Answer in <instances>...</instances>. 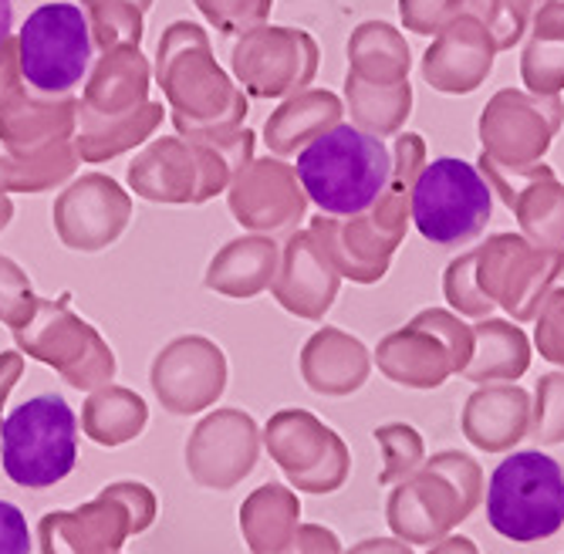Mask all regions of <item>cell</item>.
<instances>
[{
	"mask_svg": "<svg viewBox=\"0 0 564 554\" xmlns=\"http://www.w3.org/2000/svg\"><path fill=\"white\" fill-rule=\"evenodd\" d=\"M224 356L203 341H176L152 369V389H156L163 410H170L173 416H193L214 406L224 392Z\"/></svg>",
	"mask_w": 564,
	"mask_h": 554,
	"instance_id": "obj_9",
	"label": "cell"
},
{
	"mask_svg": "<svg viewBox=\"0 0 564 554\" xmlns=\"http://www.w3.org/2000/svg\"><path fill=\"white\" fill-rule=\"evenodd\" d=\"M278 554H341V544H338V537L328 528L304 524V528H297L294 541L284 551H278Z\"/></svg>",
	"mask_w": 564,
	"mask_h": 554,
	"instance_id": "obj_13",
	"label": "cell"
},
{
	"mask_svg": "<svg viewBox=\"0 0 564 554\" xmlns=\"http://www.w3.org/2000/svg\"><path fill=\"white\" fill-rule=\"evenodd\" d=\"M264 446L284 477L304 493H332L348 477V449L312 413L284 410L264 430Z\"/></svg>",
	"mask_w": 564,
	"mask_h": 554,
	"instance_id": "obj_7",
	"label": "cell"
},
{
	"mask_svg": "<svg viewBox=\"0 0 564 554\" xmlns=\"http://www.w3.org/2000/svg\"><path fill=\"white\" fill-rule=\"evenodd\" d=\"M18 65L44 95L72 91L91 65V31L78 4H41L18 37Z\"/></svg>",
	"mask_w": 564,
	"mask_h": 554,
	"instance_id": "obj_5",
	"label": "cell"
},
{
	"mask_svg": "<svg viewBox=\"0 0 564 554\" xmlns=\"http://www.w3.org/2000/svg\"><path fill=\"white\" fill-rule=\"evenodd\" d=\"M490 528L507 541H541L564 528V470L541 449L507 457L487 487Z\"/></svg>",
	"mask_w": 564,
	"mask_h": 554,
	"instance_id": "obj_4",
	"label": "cell"
},
{
	"mask_svg": "<svg viewBox=\"0 0 564 554\" xmlns=\"http://www.w3.org/2000/svg\"><path fill=\"white\" fill-rule=\"evenodd\" d=\"M301 500L281 487L264 484L240 503V534L250 547V554H278L284 551L297 534Z\"/></svg>",
	"mask_w": 564,
	"mask_h": 554,
	"instance_id": "obj_10",
	"label": "cell"
},
{
	"mask_svg": "<svg viewBox=\"0 0 564 554\" xmlns=\"http://www.w3.org/2000/svg\"><path fill=\"white\" fill-rule=\"evenodd\" d=\"M21 379V359L18 356H0V423H4V402L14 382Z\"/></svg>",
	"mask_w": 564,
	"mask_h": 554,
	"instance_id": "obj_14",
	"label": "cell"
},
{
	"mask_svg": "<svg viewBox=\"0 0 564 554\" xmlns=\"http://www.w3.org/2000/svg\"><path fill=\"white\" fill-rule=\"evenodd\" d=\"M389 149L355 126H335L307 142L297 156V180L312 204L335 217L366 214L389 186Z\"/></svg>",
	"mask_w": 564,
	"mask_h": 554,
	"instance_id": "obj_1",
	"label": "cell"
},
{
	"mask_svg": "<svg viewBox=\"0 0 564 554\" xmlns=\"http://www.w3.org/2000/svg\"><path fill=\"white\" fill-rule=\"evenodd\" d=\"M490 207L494 199L484 176L470 163L449 156L430 163L413 189L416 230L440 247L474 240L487 227Z\"/></svg>",
	"mask_w": 564,
	"mask_h": 554,
	"instance_id": "obj_6",
	"label": "cell"
},
{
	"mask_svg": "<svg viewBox=\"0 0 564 554\" xmlns=\"http://www.w3.org/2000/svg\"><path fill=\"white\" fill-rule=\"evenodd\" d=\"M145 423H149L145 402L135 392L119 389V385L91 392L88 402L82 406V430H85V436L91 443H98V446H106V449L132 443L135 436H142Z\"/></svg>",
	"mask_w": 564,
	"mask_h": 554,
	"instance_id": "obj_11",
	"label": "cell"
},
{
	"mask_svg": "<svg viewBox=\"0 0 564 554\" xmlns=\"http://www.w3.org/2000/svg\"><path fill=\"white\" fill-rule=\"evenodd\" d=\"M156 514V493L139 480H119L75 511L44 514L37 544L41 554H122V544L145 534Z\"/></svg>",
	"mask_w": 564,
	"mask_h": 554,
	"instance_id": "obj_3",
	"label": "cell"
},
{
	"mask_svg": "<svg viewBox=\"0 0 564 554\" xmlns=\"http://www.w3.org/2000/svg\"><path fill=\"white\" fill-rule=\"evenodd\" d=\"M0 554H31V531L21 508L0 500Z\"/></svg>",
	"mask_w": 564,
	"mask_h": 554,
	"instance_id": "obj_12",
	"label": "cell"
},
{
	"mask_svg": "<svg viewBox=\"0 0 564 554\" xmlns=\"http://www.w3.org/2000/svg\"><path fill=\"white\" fill-rule=\"evenodd\" d=\"M0 464L11 484L47 490L62 484L78 464V416L68 399L44 392L0 423Z\"/></svg>",
	"mask_w": 564,
	"mask_h": 554,
	"instance_id": "obj_2",
	"label": "cell"
},
{
	"mask_svg": "<svg viewBox=\"0 0 564 554\" xmlns=\"http://www.w3.org/2000/svg\"><path fill=\"white\" fill-rule=\"evenodd\" d=\"M348 554H409V547H402L395 541H362V544H355Z\"/></svg>",
	"mask_w": 564,
	"mask_h": 554,
	"instance_id": "obj_15",
	"label": "cell"
},
{
	"mask_svg": "<svg viewBox=\"0 0 564 554\" xmlns=\"http://www.w3.org/2000/svg\"><path fill=\"white\" fill-rule=\"evenodd\" d=\"M261 457V433L247 413L217 410L199 420L186 439V474L207 490H234L253 474Z\"/></svg>",
	"mask_w": 564,
	"mask_h": 554,
	"instance_id": "obj_8",
	"label": "cell"
},
{
	"mask_svg": "<svg viewBox=\"0 0 564 554\" xmlns=\"http://www.w3.org/2000/svg\"><path fill=\"white\" fill-rule=\"evenodd\" d=\"M11 28H14V0H0V52H4V44L11 37Z\"/></svg>",
	"mask_w": 564,
	"mask_h": 554,
	"instance_id": "obj_16",
	"label": "cell"
}]
</instances>
